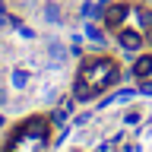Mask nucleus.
I'll use <instances>...</instances> for the list:
<instances>
[{
  "label": "nucleus",
  "instance_id": "6e6552de",
  "mask_svg": "<svg viewBox=\"0 0 152 152\" xmlns=\"http://www.w3.org/2000/svg\"><path fill=\"white\" fill-rule=\"evenodd\" d=\"M10 83H13V89H19V92H22V89L28 86V76L22 73V70H13V76H10Z\"/></svg>",
  "mask_w": 152,
  "mask_h": 152
},
{
  "label": "nucleus",
  "instance_id": "7ed1b4c3",
  "mask_svg": "<svg viewBox=\"0 0 152 152\" xmlns=\"http://www.w3.org/2000/svg\"><path fill=\"white\" fill-rule=\"evenodd\" d=\"M45 57H48V64H51V66H64L66 57H70V51L64 48L60 38H48V41H45Z\"/></svg>",
  "mask_w": 152,
  "mask_h": 152
},
{
  "label": "nucleus",
  "instance_id": "20e7f679",
  "mask_svg": "<svg viewBox=\"0 0 152 152\" xmlns=\"http://www.w3.org/2000/svg\"><path fill=\"white\" fill-rule=\"evenodd\" d=\"M117 45L124 51H140L142 48V28H117Z\"/></svg>",
  "mask_w": 152,
  "mask_h": 152
},
{
  "label": "nucleus",
  "instance_id": "f03ea898",
  "mask_svg": "<svg viewBox=\"0 0 152 152\" xmlns=\"http://www.w3.org/2000/svg\"><path fill=\"white\" fill-rule=\"evenodd\" d=\"M104 26L108 28H124V22L133 16V7L130 3H111V7H104Z\"/></svg>",
  "mask_w": 152,
  "mask_h": 152
},
{
  "label": "nucleus",
  "instance_id": "1a4fd4ad",
  "mask_svg": "<svg viewBox=\"0 0 152 152\" xmlns=\"http://www.w3.org/2000/svg\"><path fill=\"white\" fill-rule=\"evenodd\" d=\"M86 38H89L92 45H98V48L104 45V32H102V28H95V26H89V28H86Z\"/></svg>",
  "mask_w": 152,
  "mask_h": 152
},
{
  "label": "nucleus",
  "instance_id": "f8f14e48",
  "mask_svg": "<svg viewBox=\"0 0 152 152\" xmlns=\"http://www.w3.org/2000/svg\"><path fill=\"white\" fill-rule=\"evenodd\" d=\"M0 127H3V114H0Z\"/></svg>",
  "mask_w": 152,
  "mask_h": 152
},
{
  "label": "nucleus",
  "instance_id": "39448f33",
  "mask_svg": "<svg viewBox=\"0 0 152 152\" xmlns=\"http://www.w3.org/2000/svg\"><path fill=\"white\" fill-rule=\"evenodd\" d=\"M41 16H45V22H51V26H60L64 22V10H60V3H45V10H41Z\"/></svg>",
  "mask_w": 152,
  "mask_h": 152
},
{
  "label": "nucleus",
  "instance_id": "9b49d317",
  "mask_svg": "<svg viewBox=\"0 0 152 152\" xmlns=\"http://www.w3.org/2000/svg\"><path fill=\"white\" fill-rule=\"evenodd\" d=\"M19 35H22V38H35V32H32V28H26V26H19Z\"/></svg>",
  "mask_w": 152,
  "mask_h": 152
},
{
  "label": "nucleus",
  "instance_id": "f257e3e1",
  "mask_svg": "<svg viewBox=\"0 0 152 152\" xmlns=\"http://www.w3.org/2000/svg\"><path fill=\"white\" fill-rule=\"evenodd\" d=\"M76 79L92 86L95 92H104L108 86H114L121 79V70H117V60H111V57H95V60H83Z\"/></svg>",
  "mask_w": 152,
  "mask_h": 152
},
{
  "label": "nucleus",
  "instance_id": "9d476101",
  "mask_svg": "<svg viewBox=\"0 0 152 152\" xmlns=\"http://www.w3.org/2000/svg\"><path fill=\"white\" fill-rule=\"evenodd\" d=\"M140 117H142L140 111H130V114H127V117H124V121H127V124H140Z\"/></svg>",
  "mask_w": 152,
  "mask_h": 152
},
{
  "label": "nucleus",
  "instance_id": "423d86ee",
  "mask_svg": "<svg viewBox=\"0 0 152 152\" xmlns=\"http://www.w3.org/2000/svg\"><path fill=\"white\" fill-rule=\"evenodd\" d=\"M133 16H136V26H140L142 32H149V28H152V10H146V7H133Z\"/></svg>",
  "mask_w": 152,
  "mask_h": 152
},
{
  "label": "nucleus",
  "instance_id": "0eeeda50",
  "mask_svg": "<svg viewBox=\"0 0 152 152\" xmlns=\"http://www.w3.org/2000/svg\"><path fill=\"white\" fill-rule=\"evenodd\" d=\"M149 73H152V54H149V57H140L136 66H133V76H140V79H146Z\"/></svg>",
  "mask_w": 152,
  "mask_h": 152
},
{
  "label": "nucleus",
  "instance_id": "ddd939ff",
  "mask_svg": "<svg viewBox=\"0 0 152 152\" xmlns=\"http://www.w3.org/2000/svg\"><path fill=\"white\" fill-rule=\"evenodd\" d=\"M73 152H79V149H73Z\"/></svg>",
  "mask_w": 152,
  "mask_h": 152
}]
</instances>
